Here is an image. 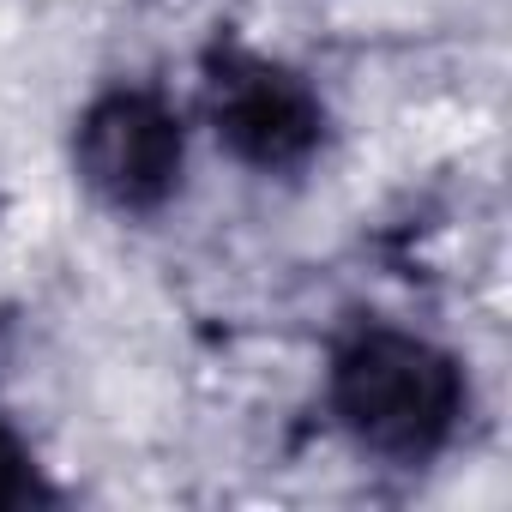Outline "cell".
<instances>
[{"mask_svg":"<svg viewBox=\"0 0 512 512\" xmlns=\"http://www.w3.org/2000/svg\"><path fill=\"white\" fill-rule=\"evenodd\" d=\"M37 500H49V482H43L31 446L0 422V512L7 506H37Z\"/></svg>","mask_w":512,"mask_h":512,"instance_id":"4","label":"cell"},{"mask_svg":"<svg viewBox=\"0 0 512 512\" xmlns=\"http://www.w3.org/2000/svg\"><path fill=\"white\" fill-rule=\"evenodd\" d=\"M332 410L368 446L392 464L434 458L458 416H464V374L446 350L410 332H356L332 362Z\"/></svg>","mask_w":512,"mask_h":512,"instance_id":"1","label":"cell"},{"mask_svg":"<svg viewBox=\"0 0 512 512\" xmlns=\"http://www.w3.org/2000/svg\"><path fill=\"white\" fill-rule=\"evenodd\" d=\"M211 121H217V139L253 163L266 175H284V169H302L320 139H326V109L320 97L278 61L253 55L241 43H217L211 61Z\"/></svg>","mask_w":512,"mask_h":512,"instance_id":"2","label":"cell"},{"mask_svg":"<svg viewBox=\"0 0 512 512\" xmlns=\"http://www.w3.org/2000/svg\"><path fill=\"white\" fill-rule=\"evenodd\" d=\"M73 157H79L85 187L103 205L157 211L181 181L187 133H181V115L157 91H109L85 109Z\"/></svg>","mask_w":512,"mask_h":512,"instance_id":"3","label":"cell"}]
</instances>
